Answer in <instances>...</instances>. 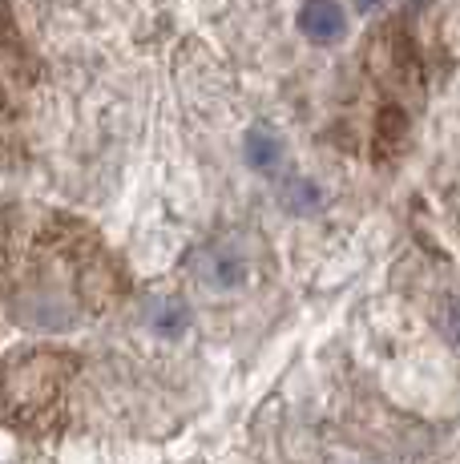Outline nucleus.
<instances>
[{
  "mask_svg": "<svg viewBox=\"0 0 460 464\" xmlns=\"http://www.w3.org/2000/svg\"><path fill=\"white\" fill-rule=\"evenodd\" d=\"M246 162L254 169H271L279 162V141L267 130H251L246 133Z\"/></svg>",
  "mask_w": 460,
  "mask_h": 464,
  "instance_id": "obj_4",
  "label": "nucleus"
},
{
  "mask_svg": "<svg viewBox=\"0 0 460 464\" xmlns=\"http://www.w3.org/2000/svg\"><path fill=\"white\" fill-rule=\"evenodd\" d=\"M210 279H215V287H238L246 279V263L235 255H218L210 263Z\"/></svg>",
  "mask_w": 460,
  "mask_h": 464,
  "instance_id": "obj_5",
  "label": "nucleus"
},
{
  "mask_svg": "<svg viewBox=\"0 0 460 464\" xmlns=\"http://www.w3.org/2000/svg\"><path fill=\"white\" fill-rule=\"evenodd\" d=\"M69 376H73L69 355L53 352V347H37V352L21 355L0 372V408L16 424H45L61 412Z\"/></svg>",
  "mask_w": 460,
  "mask_h": 464,
  "instance_id": "obj_1",
  "label": "nucleus"
},
{
  "mask_svg": "<svg viewBox=\"0 0 460 464\" xmlns=\"http://www.w3.org/2000/svg\"><path fill=\"white\" fill-rule=\"evenodd\" d=\"M404 133H408V113L396 110V105H392V110H384V113L376 118V141L388 150V154H392V150H400Z\"/></svg>",
  "mask_w": 460,
  "mask_h": 464,
  "instance_id": "obj_3",
  "label": "nucleus"
},
{
  "mask_svg": "<svg viewBox=\"0 0 460 464\" xmlns=\"http://www.w3.org/2000/svg\"><path fill=\"white\" fill-rule=\"evenodd\" d=\"M376 5H384V0H359V8H364V13H371Z\"/></svg>",
  "mask_w": 460,
  "mask_h": 464,
  "instance_id": "obj_6",
  "label": "nucleus"
},
{
  "mask_svg": "<svg viewBox=\"0 0 460 464\" xmlns=\"http://www.w3.org/2000/svg\"><path fill=\"white\" fill-rule=\"evenodd\" d=\"M303 33L320 44L343 37V8L335 5V0H307L303 5Z\"/></svg>",
  "mask_w": 460,
  "mask_h": 464,
  "instance_id": "obj_2",
  "label": "nucleus"
}]
</instances>
